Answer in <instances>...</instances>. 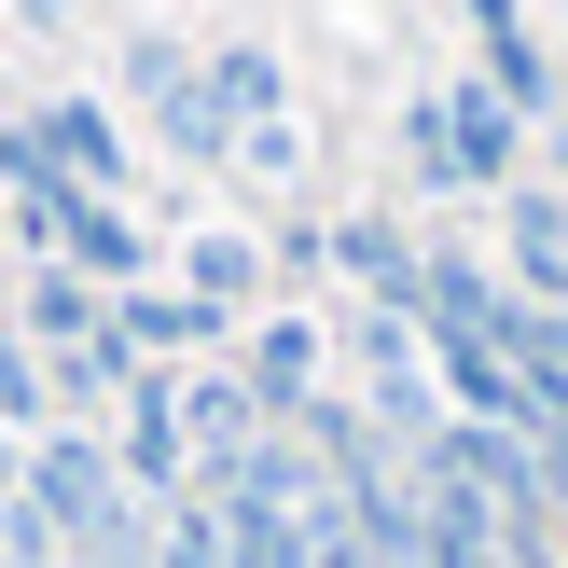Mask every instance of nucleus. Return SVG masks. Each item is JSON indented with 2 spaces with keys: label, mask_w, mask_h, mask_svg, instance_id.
I'll return each instance as SVG.
<instances>
[{
  "label": "nucleus",
  "mask_w": 568,
  "mask_h": 568,
  "mask_svg": "<svg viewBox=\"0 0 568 568\" xmlns=\"http://www.w3.org/2000/svg\"><path fill=\"white\" fill-rule=\"evenodd\" d=\"M416 166H430L444 194H499L514 181V98H499V83H444V98L416 111Z\"/></svg>",
  "instance_id": "f257e3e1"
},
{
  "label": "nucleus",
  "mask_w": 568,
  "mask_h": 568,
  "mask_svg": "<svg viewBox=\"0 0 568 568\" xmlns=\"http://www.w3.org/2000/svg\"><path fill=\"white\" fill-rule=\"evenodd\" d=\"M111 471H125V499H181V471H194V430H181V388H153V375L125 388V458H111Z\"/></svg>",
  "instance_id": "f03ea898"
},
{
  "label": "nucleus",
  "mask_w": 568,
  "mask_h": 568,
  "mask_svg": "<svg viewBox=\"0 0 568 568\" xmlns=\"http://www.w3.org/2000/svg\"><path fill=\"white\" fill-rule=\"evenodd\" d=\"M0 416H42V361H28L14 333H0Z\"/></svg>",
  "instance_id": "20e7f679"
},
{
  "label": "nucleus",
  "mask_w": 568,
  "mask_h": 568,
  "mask_svg": "<svg viewBox=\"0 0 568 568\" xmlns=\"http://www.w3.org/2000/svg\"><path fill=\"white\" fill-rule=\"evenodd\" d=\"M0 486H14V458H0Z\"/></svg>",
  "instance_id": "39448f33"
},
{
  "label": "nucleus",
  "mask_w": 568,
  "mask_h": 568,
  "mask_svg": "<svg viewBox=\"0 0 568 568\" xmlns=\"http://www.w3.org/2000/svg\"><path fill=\"white\" fill-rule=\"evenodd\" d=\"M250 375H264V403H305V388H320V347H305V333H264Z\"/></svg>",
  "instance_id": "7ed1b4c3"
}]
</instances>
